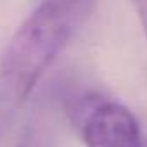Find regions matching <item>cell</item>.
<instances>
[{
    "label": "cell",
    "mask_w": 147,
    "mask_h": 147,
    "mask_svg": "<svg viewBox=\"0 0 147 147\" xmlns=\"http://www.w3.org/2000/svg\"><path fill=\"white\" fill-rule=\"evenodd\" d=\"M97 0H42L0 57V137L43 73L90 18Z\"/></svg>",
    "instance_id": "cell-1"
},
{
    "label": "cell",
    "mask_w": 147,
    "mask_h": 147,
    "mask_svg": "<svg viewBox=\"0 0 147 147\" xmlns=\"http://www.w3.org/2000/svg\"><path fill=\"white\" fill-rule=\"evenodd\" d=\"M76 113L87 147H142L140 126L125 106L90 97Z\"/></svg>",
    "instance_id": "cell-2"
},
{
    "label": "cell",
    "mask_w": 147,
    "mask_h": 147,
    "mask_svg": "<svg viewBox=\"0 0 147 147\" xmlns=\"http://www.w3.org/2000/svg\"><path fill=\"white\" fill-rule=\"evenodd\" d=\"M18 147H52V128L43 119L38 118L30 123L18 144Z\"/></svg>",
    "instance_id": "cell-3"
},
{
    "label": "cell",
    "mask_w": 147,
    "mask_h": 147,
    "mask_svg": "<svg viewBox=\"0 0 147 147\" xmlns=\"http://www.w3.org/2000/svg\"><path fill=\"white\" fill-rule=\"evenodd\" d=\"M131 4H133L135 11L138 14V19H140V23L147 33V0H131Z\"/></svg>",
    "instance_id": "cell-4"
}]
</instances>
